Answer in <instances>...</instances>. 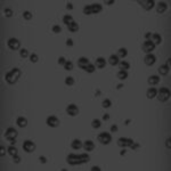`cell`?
Listing matches in <instances>:
<instances>
[{"mask_svg": "<svg viewBox=\"0 0 171 171\" xmlns=\"http://www.w3.org/2000/svg\"><path fill=\"white\" fill-rule=\"evenodd\" d=\"M170 71V67L167 66V65H161V66L159 67V73L161 75H167L168 73H169Z\"/></svg>", "mask_w": 171, "mask_h": 171, "instance_id": "24", "label": "cell"}, {"mask_svg": "<svg viewBox=\"0 0 171 171\" xmlns=\"http://www.w3.org/2000/svg\"><path fill=\"white\" fill-rule=\"evenodd\" d=\"M108 63L112 65V66H114V65H118L120 63V58L118 57V55H111L108 58Z\"/></svg>", "mask_w": 171, "mask_h": 171, "instance_id": "20", "label": "cell"}, {"mask_svg": "<svg viewBox=\"0 0 171 171\" xmlns=\"http://www.w3.org/2000/svg\"><path fill=\"white\" fill-rule=\"evenodd\" d=\"M65 63H66V59H65L64 57H59V58H58V64H59V65H63V66H64Z\"/></svg>", "mask_w": 171, "mask_h": 171, "instance_id": "45", "label": "cell"}, {"mask_svg": "<svg viewBox=\"0 0 171 171\" xmlns=\"http://www.w3.org/2000/svg\"><path fill=\"white\" fill-rule=\"evenodd\" d=\"M142 49H143L144 53H146V54H150L154 49H155V44H154L150 40H146L145 42L143 43Z\"/></svg>", "mask_w": 171, "mask_h": 171, "instance_id": "5", "label": "cell"}, {"mask_svg": "<svg viewBox=\"0 0 171 171\" xmlns=\"http://www.w3.org/2000/svg\"><path fill=\"white\" fill-rule=\"evenodd\" d=\"M104 3H106V5H112V3H114V0H109V1H104Z\"/></svg>", "mask_w": 171, "mask_h": 171, "instance_id": "55", "label": "cell"}, {"mask_svg": "<svg viewBox=\"0 0 171 171\" xmlns=\"http://www.w3.org/2000/svg\"><path fill=\"white\" fill-rule=\"evenodd\" d=\"M167 8H168L167 2L161 1V2L157 3V6H156V13H159V14H163V13L167 10Z\"/></svg>", "mask_w": 171, "mask_h": 171, "instance_id": "14", "label": "cell"}, {"mask_svg": "<svg viewBox=\"0 0 171 171\" xmlns=\"http://www.w3.org/2000/svg\"><path fill=\"white\" fill-rule=\"evenodd\" d=\"M111 131H112V132H116V131H118V125H116V124H113V125L111 127Z\"/></svg>", "mask_w": 171, "mask_h": 171, "instance_id": "49", "label": "cell"}, {"mask_svg": "<svg viewBox=\"0 0 171 171\" xmlns=\"http://www.w3.org/2000/svg\"><path fill=\"white\" fill-rule=\"evenodd\" d=\"M66 113L70 116H77L79 114V108L77 107V105L74 104H70L66 108Z\"/></svg>", "mask_w": 171, "mask_h": 171, "instance_id": "11", "label": "cell"}, {"mask_svg": "<svg viewBox=\"0 0 171 171\" xmlns=\"http://www.w3.org/2000/svg\"><path fill=\"white\" fill-rule=\"evenodd\" d=\"M83 148L87 150V152H91V150H94L95 145H94V143H92V140H86L84 144H83Z\"/></svg>", "mask_w": 171, "mask_h": 171, "instance_id": "16", "label": "cell"}, {"mask_svg": "<svg viewBox=\"0 0 171 171\" xmlns=\"http://www.w3.org/2000/svg\"><path fill=\"white\" fill-rule=\"evenodd\" d=\"M84 70H86V72H88V73H94V72H95V65L89 63L87 66H86Z\"/></svg>", "mask_w": 171, "mask_h": 171, "instance_id": "33", "label": "cell"}, {"mask_svg": "<svg viewBox=\"0 0 171 171\" xmlns=\"http://www.w3.org/2000/svg\"><path fill=\"white\" fill-rule=\"evenodd\" d=\"M16 137H17V131H16V129H14V128H8V129L6 130V132H5V138L8 140V142H13V140H15Z\"/></svg>", "mask_w": 171, "mask_h": 171, "instance_id": "6", "label": "cell"}, {"mask_svg": "<svg viewBox=\"0 0 171 171\" xmlns=\"http://www.w3.org/2000/svg\"><path fill=\"white\" fill-rule=\"evenodd\" d=\"M21 74H22V72H21L19 68L14 67L12 71H9V72H7V73H6V75H5V80H6L7 83L14 84V83H16L17 80L19 79Z\"/></svg>", "mask_w": 171, "mask_h": 171, "instance_id": "2", "label": "cell"}, {"mask_svg": "<svg viewBox=\"0 0 171 171\" xmlns=\"http://www.w3.org/2000/svg\"><path fill=\"white\" fill-rule=\"evenodd\" d=\"M108 119H109V115L108 114H104V115H103V120H104V121H107Z\"/></svg>", "mask_w": 171, "mask_h": 171, "instance_id": "53", "label": "cell"}, {"mask_svg": "<svg viewBox=\"0 0 171 171\" xmlns=\"http://www.w3.org/2000/svg\"><path fill=\"white\" fill-rule=\"evenodd\" d=\"M23 149L25 150L26 153H32L34 149H36V144L31 140H25L23 143Z\"/></svg>", "mask_w": 171, "mask_h": 171, "instance_id": "8", "label": "cell"}, {"mask_svg": "<svg viewBox=\"0 0 171 171\" xmlns=\"http://www.w3.org/2000/svg\"><path fill=\"white\" fill-rule=\"evenodd\" d=\"M65 84L68 86V87H71V86L74 84V79L72 77H67L66 79H65Z\"/></svg>", "mask_w": 171, "mask_h": 171, "instance_id": "35", "label": "cell"}, {"mask_svg": "<svg viewBox=\"0 0 171 171\" xmlns=\"http://www.w3.org/2000/svg\"><path fill=\"white\" fill-rule=\"evenodd\" d=\"M66 161L71 165H79V164H83V163L89 162V161H90V156H89L87 153L78 154V155L77 154H70V155H67Z\"/></svg>", "mask_w": 171, "mask_h": 171, "instance_id": "1", "label": "cell"}, {"mask_svg": "<svg viewBox=\"0 0 171 171\" xmlns=\"http://www.w3.org/2000/svg\"><path fill=\"white\" fill-rule=\"evenodd\" d=\"M147 81H148V83L150 86H155L160 82V77H157V75H150Z\"/></svg>", "mask_w": 171, "mask_h": 171, "instance_id": "23", "label": "cell"}, {"mask_svg": "<svg viewBox=\"0 0 171 171\" xmlns=\"http://www.w3.org/2000/svg\"><path fill=\"white\" fill-rule=\"evenodd\" d=\"M39 161H40V163L44 164V163L47 162V159H46V156H40V157H39Z\"/></svg>", "mask_w": 171, "mask_h": 171, "instance_id": "48", "label": "cell"}, {"mask_svg": "<svg viewBox=\"0 0 171 171\" xmlns=\"http://www.w3.org/2000/svg\"><path fill=\"white\" fill-rule=\"evenodd\" d=\"M138 3L140 6H143L146 10H150L154 7V5H155V1L154 0H145V1L144 0H139Z\"/></svg>", "mask_w": 171, "mask_h": 171, "instance_id": "10", "label": "cell"}, {"mask_svg": "<svg viewBox=\"0 0 171 171\" xmlns=\"http://www.w3.org/2000/svg\"><path fill=\"white\" fill-rule=\"evenodd\" d=\"M17 125L19 127V128H25V127L27 125V120L24 118V116H19V118H17Z\"/></svg>", "mask_w": 171, "mask_h": 171, "instance_id": "18", "label": "cell"}, {"mask_svg": "<svg viewBox=\"0 0 171 171\" xmlns=\"http://www.w3.org/2000/svg\"><path fill=\"white\" fill-rule=\"evenodd\" d=\"M130 123V120H125V124H129Z\"/></svg>", "mask_w": 171, "mask_h": 171, "instance_id": "58", "label": "cell"}, {"mask_svg": "<svg viewBox=\"0 0 171 171\" xmlns=\"http://www.w3.org/2000/svg\"><path fill=\"white\" fill-rule=\"evenodd\" d=\"M156 94H157V90L155 88H149L148 90H147V92H146V96H147V98L148 99H153V98L156 97Z\"/></svg>", "mask_w": 171, "mask_h": 171, "instance_id": "21", "label": "cell"}, {"mask_svg": "<svg viewBox=\"0 0 171 171\" xmlns=\"http://www.w3.org/2000/svg\"><path fill=\"white\" fill-rule=\"evenodd\" d=\"M102 106H103L104 108H108V107H111V106H112V102H111V99H105V100H103Z\"/></svg>", "mask_w": 171, "mask_h": 171, "instance_id": "34", "label": "cell"}, {"mask_svg": "<svg viewBox=\"0 0 171 171\" xmlns=\"http://www.w3.org/2000/svg\"><path fill=\"white\" fill-rule=\"evenodd\" d=\"M124 154H125V149H123V150L120 152V155H124Z\"/></svg>", "mask_w": 171, "mask_h": 171, "instance_id": "56", "label": "cell"}, {"mask_svg": "<svg viewBox=\"0 0 171 171\" xmlns=\"http://www.w3.org/2000/svg\"><path fill=\"white\" fill-rule=\"evenodd\" d=\"M51 31H53L54 33H59L61 31H62V27L59 25H54L53 29H51Z\"/></svg>", "mask_w": 171, "mask_h": 171, "instance_id": "42", "label": "cell"}, {"mask_svg": "<svg viewBox=\"0 0 171 171\" xmlns=\"http://www.w3.org/2000/svg\"><path fill=\"white\" fill-rule=\"evenodd\" d=\"M91 170H92V171H95V170H96V171H100V168H99V167H92Z\"/></svg>", "mask_w": 171, "mask_h": 171, "instance_id": "54", "label": "cell"}, {"mask_svg": "<svg viewBox=\"0 0 171 171\" xmlns=\"http://www.w3.org/2000/svg\"><path fill=\"white\" fill-rule=\"evenodd\" d=\"M150 41H152L154 44H160L161 42H162V38H161V36L159 33H154V34H152Z\"/></svg>", "mask_w": 171, "mask_h": 171, "instance_id": "17", "label": "cell"}, {"mask_svg": "<svg viewBox=\"0 0 171 171\" xmlns=\"http://www.w3.org/2000/svg\"><path fill=\"white\" fill-rule=\"evenodd\" d=\"M100 125H102L100 120H98V119H94V120H92V122H91V127H92L94 129H98V128H100Z\"/></svg>", "mask_w": 171, "mask_h": 171, "instance_id": "32", "label": "cell"}, {"mask_svg": "<svg viewBox=\"0 0 171 171\" xmlns=\"http://www.w3.org/2000/svg\"><path fill=\"white\" fill-rule=\"evenodd\" d=\"M66 8L68 10H72V9H73V5H72L71 2H68V3H66Z\"/></svg>", "mask_w": 171, "mask_h": 171, "instance_id": "52", "label": "cell"}, {"mask_svg": "<svg viewBox=\"0 0 171 171\" xmlns=\"http://www.w3.org/2000/svg\"><path fill=\"white\" fill-rule=\"evenodd\" d=\"M83 14L84 15H91V6L90 5H87V6H84V8H83Z\"/></svg>", "mask_w": 171, "mask_h": 171, "instance_id": "37", "label": "cell"}, {"mask_svg": "<svg viewBox=\"0 0 171 171\" xmlns=\"http://www.w3.org/2000/svg\"><path fill=\"white\" fill-rule=\"evenodd\" d=\"M139 146H140V145H139L138 143H133L132 145L130 146V148H131V149H138V148H139Z\"/></svg>", "mask_w": 171, "mask_h": 171, "instance_id": "46", "label": "cell"}, {"mask_svg": "<svg viewBox=\"0 0 171 171\" xmlns=\"http://www.w3.org/2000/svg\"><path fill=\"white\" fill-rule=\"evenodd\" d=\"M144 62H145V64H146V65H148V66H150V65H153V64L156 62V57L154 56L153 54H146L145 58H144Z\"/></svg>", "mask_w": 171, "mask_h": 171, "instance_id": "13", "label": "cell"}, {"mask_svg": "<svg viewBox=\"0 0 171 171\" xmlns=\"http://www.w3.org/2000/svg\"><path fill=\"white\" fill-rule=\"evenodd\" d=\"M67 29L70 32H77V31H79V25L77 24V22H72L70 25H67Z\"/></svg>", "mask_w": 171, "mask_h": 171, "instance_id": "27", "label": "cell"}, {"mask_svg": "<svg viewBox=\"0 0 171 171\" xmlns=\"http://www.w3.org/2000/svg\"><path fill=\"white\" fill-rule=\"evenodd\" d=\"M7 150H8V154H9V155L12 156V157H13L14 155H17V148H16V147L14 146V145H10Z\"/></svg>", "mask_w": 171, "mask_h": 171, "instance_id": "31", "label": "cell"}, {"mask_svg": "<svg viewBox=\"0 0 171 171\" xmlns=\"http://www.w3.org/2000/svg\"><path fill=\"white\" fill-rule=\"evenodd\" d=\"M5 154H6V147L1 145V146H0V156L2 157Z\"/></svg>", "mask_w": 171, "mask_h": 171, "instance_id": "43", "label": "cell"}, {"mask_svg": "<svg viewBox=\"0 0 171 171\" xmlns=\"http://www.w3.org/2000/svg\"><path fill=\"white\" fill-rule=\"evenodd\" d=\"M97 140L103 145H108L112 142V136L108 132H102L97 136Z\"/></svg>", "mask_w": 171, "mask_h": 171, "instance_id": "4", "label": "cell"}, {"mask_svg": "<svg viewBox=\"0 0 171 171\" xmlns=\"http://www.w3.org/2000/svg\"><path fill=\"white\" fill-rule=\"evenodd\" d=\"M119 67H120V70L128 71L130 68V64L128 63V62H125V61H122V62H120L119 63Z\"/></svg>", "mask_w": 171, "mask_h": 171, "instance_id": "26", "label": "cell"}, {"mask_svg": "<svg viewBox=\"0 0 171 171\" xmlns=\"http://www.w3.org/2000/svg\"><path fill=\"white\" fill-rule=\"evenodd\" d=\"M72 22H74V21H73V17H72L71 15H65L63 17V23L65 24V25H70Z\"/></svg>", "mask_w": 171, "mask_h": 171, "instance_id": "30", "label": "cell"}, {"mask_svg": "<svg viewBox=\"0 0 171 171\" xmlns=\"http://www.w3.org/2000/svg\"><path fill=\"white\" fill-rule=\"evenodd\" d=\"M23 17L26 21H30L31 18H32V14H31V12H29V10H25V12L23 13Z\"/></svg>", "mask_w": 171, "mask_h": 171, "instance_id": "39", "label": "cell"}, {"mask_svg": "<svg viewBox=\"0 0 171 171\" xmlns=\"http://www.w3.org/2000/svg\"><path fill=\"white\" fill-rule=\"evenodd\" d=\"M30 61L32 62V63H37V62L39 61V57H38V55H37V54H31V56H30Z\"/></svg>", "mask_w": 171, "mask_h": 171, "instance_id": "41", "label": "cell"}, {"mask_svg": "<svg viewBox=\"0 0 171 171\" xmlns=\"http://www.w3.org/2000/svg\"><path fill=\"white\" fill-rule=\"evenodd\" d=\"M89 64V61H88V58H86V57H80L78 59V66L79 67H81V68H86V66Z\"/></svg>", "mask_w": 171, "mask_h": 171, "instance_id": "15", "label": "cell"}, {"mask_svg": "<svg viewBox=\"0 0 171 171\" xmlns=\"http://www.w3.org/2000/svg\"><path fill=\"white\" fill-rule=\"evenodd\" d=\"M3 14H5L6 17H12L13 16V10L10 8H5V10H3Z\"/></svg>", "mask_w": 171, "mask_h": 171, "instance_id": "40", "label": "cell"}, {"mask_svg": "<svg viewBox=\"0 0 171 171\" xmlns=\"http://www.w3.org/2000/svg\"><path fill=\"white\" fill-rule=\"evenodd\" d=\"M7 44H8L9 49H12V50H17V49H19V47H21L19 41L17 40L16 38H10Z\"/></svg>", "mask_w": 171, "mask_h": 171, "instance_id": "9", "label": "cell"}, {"mask_svg": "<svg viewBox=\"0 0 171 171\" xmlns=\"http://www.w3.org/2000/svg\"><path fill=\"white\" fill-rule=\"evenodd\" d=\"M95 65H96V67H98V68H104L106 65V61L103 57H98L97 59H96Z\"/></svg>", "mask_w": 171, "mask_h": 171, "instance_id": "22", "label": "cell"}, {"mask_svg": "<svg viewBox=\"0 0 171 171\" xmlns=\"http://www.w3.org/2000/svg\"><path fill=\"white\" fill-rule=\"evenodd\" d=\"M170 90L168 88H161L159 91H157V94H156V97L159 98V100L160 102H167L168 99L170 98Z\"/></svg>", "mask_w": 171, "mask_h": 171, "instance_id": "3", "label": "cell"}, {"mask_svg": "<svg viewBox=\"0 0 171 171\" xmlns=\"http://www.w3.org/2000/svg\"><path fill=\"white\" fill-rule=\"evenodd\" d=\"M99 95H100V91H99V90H98L97 92H96V96H99Z\"/></svg>", "mask_w": 171, "mask_h": 171, "instance_id": "59", "label": "cell"}, {"mask_svg": "<svg viewBox=\"0 0 171 171\" xmlns=\"http://www.w3.org/2000/svg\"><path fill=\"white\" fill-rule=\"evenodd\" d=\"M13 162L14 163H19L21 162V157L18 155H14L13 156Z\"/></svg>", "mask_w": 171, "mask_h": 171, "instance_id": "44", "label": "cell"}, {"mask_svg": "<svg viewBox=\"0 0 171 171\" xmlns=\"http://www.w3.org/2000/svg\"><path fill=\"white\" fill-rule=\"evenodd\" d=\"M71 146L73 149H80L82 147V143H81V140H79V139H74L73 142H72Z\"/></svg>", "mask_w": 171, "mask_h": 171, "instance_id": "25", "label": "cell"}, {"mask_svg": "<svg viewBox=\"0 0 171 171\" xmlns=\"http://www.w3.org/2000/svg\"><path fill=\"white\" fill-rule=\"evenodd\" d=\"M47 124L51 127V128H56V127L59 125V120H58L56 116H54V115H51L49 116V118H47Z\"/></svg>", "mask_w": 171, "mask_h": 171, "instance_id": "12", "label": "cell"}, {"mask_svg": "<svg viewBox=\"0 0 171 171\" xmlns=\"http://www.w3.org/2000/svg\"><path fill=\"white\" fill-rule=\"evenodd\" d=\"M118 57L119 58H124L127 55H128V51H127V49L125 48H120V49L118 50Z\"/></svg>", "mask_w": 171, "mask_h": 171, "instance_id": "29", "label": "cell"}, {"mask_svg": "<svg viewBox=\"0 0 171 171\" xmlns=\"http://www.w3.org/2000/svg\"><path fill=\"white\" fill-rule=\"evenodd\" d=\"M19 55H21V57L22 58H26V57H29V51H27V49H21L19 50Z\"/></svg>", "mask_w": 171, "mask_h": 171, "instance_id": "38", "label": "cell"}, {"mask_svg": "<svg viewBox=\"0 0 171 171\" xmlns=\"http://www.w3.org/2000/svg\"><path fill=\"white\" fill-rule=\"evenodd\" d=\"M116 77H118L120 80H125L127 78H128V72L127 71H123V70H120L118 72V74H116Z\"/></svg>", "mask_w": 171, "mask_h": 171, "instance_id": "28", "label": "cell"}, {"mask_svg": "<svg viewBox=\"0 0 171 171\" xmlns=\"http://www.w3.org/2000/svg\"><path fill=\"white\" fill-rule=\"evenodd\" d=\"M133 143L135 142H133L131 138H125V137H121V138H119V140H118V145L120 147H130Z\"/></svg>", "mask_w": 171, "mask_h": 171, "instance_id": "7", "label": "cell"}, {"mask_svg": "<svg viewBox=\"0 0 171 171\" xmlns=\"http://www.w3.org/2000/svg\"><path fill=\"white\" fill-rule=\"evenodd\" d=\"M145 38H146V40H150V38H152V33L150 32H147L145 34Z\"/></svg>", "mask_w": 171, "mask_h": 171, "instance_id": "50", "label": "cell"}, {"mask_svg": "<svg viewBox=\"0 0 171 171\" xmlns=\"http://www.w3.org/2000/svg\"><path fill=\"white\" fill-rule=\"evenodd\" d=\"M66 46L67 47H72V46H73V40H72V39H67L66 40Z\"/></svg>", "mask_w": 171, "mask_h": 171, "instance_id": "47", "label": "cell"}, {"mask_svg": "<svg viewBox=\"0 0 171 171\" xmlns=\"http://www.w3.org/2000/svg\"><path fill=\"white\" fill-rule=\"evenodd\" d=\"M123 88V84H118V87H116V89H121Z\"/></svg>", "mask_w": 171, "mask_h": 171, "instance_id": "57", "label": "cell"}, {"mask_svg": "<svg viewBox=\"0 0 171 171\" xmlns=\"http://www.w3.org/2000/svg\"><path fill=\"white\" fill-rule=\"evenodd\" d=\"M165 146H167V147H168V148H169V149L171 148V144H170V138H168V139H167V142H165Z\"/></svg>", "mask_w": 171, "mask_h": 171, "instance_id": "51", "label": "cell"}, {"mask_svg": "<svg viewBox=\"0 0 171 171\" xmlns=\"http://www.w3.org/2000/svg\"><path fill=\"white\" fill-rule=\"evenodd\" d=\"M64 68L66 71H71L72 68H73V63H72V62H70V61H66V63L64 64Z\"/></svg>", "mask_w": 171, "mask_h": 171, "instance_id": "36", "label": "cell"}, {"mask_svg": "<svg viewBox=\"0 0 171 171\" xmlns=\"http://www.w3.org/2000/svg\"><path fill=\"white\" fill-rule=\"evenodd\" d=\"M91 6V13L92 14H99L102 12V9H103V7L100 3H92Z\"/></svg>", "mask_w": 171, "mask_h": 171, "instance_id": "19", "label": "cell"}]
</instances>
